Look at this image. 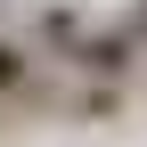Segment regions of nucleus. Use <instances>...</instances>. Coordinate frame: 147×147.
<instances>
[{
  "mask_svg": "<svg viewBox=\"0 0 147 147\" xmlns=\"http://www.w3.org/2000/svg\"><path fill=\"white\" fill-rule=\"evenodd\" d=\"M16 82H25V57H16V49L0 41V90H16Z\"/></svg>",
  "mask_w": 147,
  "mask_h": 147,
  "instance_id": "obj_1",
  "label": "nucleus"
}]
</instances>
